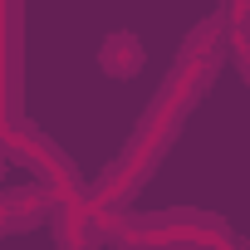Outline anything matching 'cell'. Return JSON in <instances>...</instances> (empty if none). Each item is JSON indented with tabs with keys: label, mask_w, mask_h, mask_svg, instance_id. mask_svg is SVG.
I'll list each match as a JSON object with an SVG mask.
<instances>
[{
	"label": "cell",
	"mask_w": 250,
	"mask_h": 250,
	"mask_svg": "<svg viewBox=\"0 0 250 250\" xmlns=\"http://www.w3.org/2000/svg\"><path fill=\"white\" fill-rule=\"evenodd\" d=\"M0 152L10 162H20L30 177H40L44 187H54V196H83V177L64 157V147H54L40 128H30L10 108H0Z\"/></svg>",
	"instance_id": "6da1fadb"
},
{
	"label": "cell",
	"mask_w": 250,
	"mask_h": 250,
	"mask_svg": "<svg viewBox=\"0 0 250 250\" xmlns=\"http://www.w3.org/2000/svg\"><path fill=\"white\" fill-rule=\"evenodd\" d=\"M54 245L59 250H98L103 245V230H108V216L93 211L88 196H54Z\"/></svg>",
	"instance_id": "7a4b0ae2"
},
{
	"label": "cell",
	"mask_w": 250,
	"mask_h": 250,
	"mask_svg": "<svg viewBox=\"0 0 250 250\" xmlns=\"http://www.w3.org/2000/svg\"><path fill=\"white\" fill-rule=\"evenodd\" d=\"M147 177H152L147 167H138V162H128V157H118L113 167H103L98 187H93V191H83V196L93 201V211L118 216V211H128V201L143 191V182H147Z\"/></svg>",
	"instance_id": "3957f363"
},
{
	"label": "cell",
	"mask_w": 250,
	"mask_h": 250,
	"mask_svg": "<svg viewBox=\"0 0 250 250\" xmlns=\"http://www.w3.org/2000/svg\"><path fill=\"white\" fill-rule=\"evenodd\" d=\"M5 201L15 206V216H20V221H25V230H30V226L49 221V211H54V187H44V182L35 177V182H25V187H10V191H5Z\"/></svg>",
	"instance_id": "277c9868"
},
{
	"label": "cell",
	"mask_w": 250,
	"mask_h": 250,
	"mask_svg": "<svg viewBox=\"0 0 250 250\" xmlns=\"http://www.w3.org/2000/svg\"><path fill=\"white\" fill-rule=\"evenodd\" d=\"M98 64L108 74H138L143 69V44L133 40V30H113L103 40V49H98Z\"/></svg>",
	"instance_id": "5b68a950"
},
{
	"label": "cell",
	"mask_w": 250,
	"mask_h": 250,
	"mask_svg": "<svg viewBox=\"0 0 250 250\" xmlns=\"http://www.w3.org/2000/svg\"><path fill=\"white\" fill-rule=\"evenodd\" d=\"M15 230H25V221L15 216V206L5 201V191H0V235H15Z\"/></svg>",
	"instance_id": "8992f818"
},
{
	"label": "cell",
	"mask_w": 250,
	"mask_h": 250,
	"mask_svg": "<svg viewBox=\"0 0 250 250\" xmlns=\"http://www.w3.org/2000/svg\"><path fill=\"white\" fill-rule=\"evenodd\" d=\"M0 30H15V0H0Z\"/></svg>",
	"instance_id": "52a82bcc"
},
{
	"label": "cell",
	"mask_w": 250,
	"mask_h": 250,
	"mask_svg": "<svg viewBox=\"0 0 250 250\" xmlns=\"http://www.w3.org/2000/svg\"><path fill=\"white\" fill-rule=\"evenodd\" d=\"M5 162H10V157H5V152H0V177H5Z\"/></svg>",
	"instance_id": "ba28073f"
}]
</instances>
